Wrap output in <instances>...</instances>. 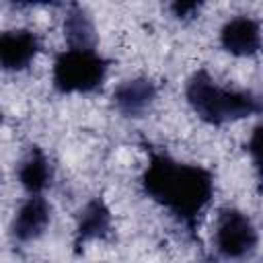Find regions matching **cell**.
Segmentation results:
<instances>
[{
    "label": "cell",
    "mask_w": 263,
    "mask_h": 263,
    "mask_svg": "<svg viewBox=\"0 0 263 263\" xmlns=\"http://www.w3.org/2000/svg\"><path fill=\"white\" fill-rule=\"evenodd\" d=\"M146 152L148 164L140 177L142 193L183 224L193 240H199V218L214 197L212 171L199 164L179 162L164 150L148 144Z\"/></svg>",
    "instance_id": "6da1fadb"
},
{
    "label": "cell",
    "mask_w": 263,
    "mask_h": 263,
    "mask_svg": "<svg viewBox=\"0 0 263 263\" xmlns=\"http://www.w3.org/2000/svg\"><path fill=\"white\" fill-rule=\"evenodd\" d=\"M185 99L191 111L203 123L214 127L263 113V97L253 90L222 86L205 68H199L189 76Z\"/></svg>",
    "instance_id": "7a4b0ae2"
},
{
    "label": "cell",
    "mask_w": 263,
    "mask_h": 263,
    "mask_svg": "<svg viewBox=\"0 0 263 263\" xmlns=\"http://www.w3.org/2000/svg\"><path fill=\"white\" fill-rule=\"evenodd\" d=\"M109 60L97 49L68 47L53 58L51 84L60 95H88L103 86Z\"/></svg>",
    "instance_id": "3957f363"
},
{
    "label": "cell",
    "mask_w": 263,
    "mask_h": 263,
    "mask_svg": "<svg viewBox=\"0 0 263 263\" xmlns=\"http://www.w3.org/2000/svg\"><path fill=\"white\" fill-rule=\"evenodd\" d=\"M259 245L257 228L251 218L238 208L226 205L218 210L216 228H214V249L226 261L249 259Z\"/></svg>",
    "instance_id": "277c9868"
},
{
    "label": "cell",
    "mask_w": 263,
    "mask_h": 263,
    "mask_svg": "<svg viewBox=\"0 0 263 263\" xmlns=\"http://www.w3.org/2000/svg\"><path fill=\"white\" fill-rule=\"evenodd\" d=\"M220 45L234 58H251L263 47L261 23L249 14L228 18L220 29Z\"/></svg>",
    "instance_id": "5b68a950"
},
{
    "label": "cell",
    "mask_w": 263,
    "mask_h": 263,
    "mask_svg": "<svg viewBox=\"0 0 263 263\" xmlns=\"http://www.w3.org/2000/svg\"><path fill=\"white\" fill-rule=\"evenodd\" d=\"M51 222V205L43 195H29L16 210L12 224H10V236L18 245H27L37 240Z\"/></svg>",
    "instance_id": "8992f818"
},
{
    "label": "cell",
    "mask_w": 263,
    "mask_h": 263,
    "mask_svg": "<svg viewBox=\"0 0 263 263\" xmlns=\"http://www.w3.org/2000/svg\"><path fill=\"white\" fill-rule=\"evenodd\" d=\"M41 51V39L29 29H10L0 35V66L4 72H23Z\"/></svg>",
    "instance_id": "52a82bcc"
},
{
    "label": "cell",
    "mask_w": 263,
    "mask_h": 263,
    "mask_svg": "<svg viewBox=\"0 0 263 263\" xmlns=\"http://www.w3.org/2000/svg\"><path fill=\"white\" fill-rule=\"evenodd\" d=\"M158 97V86L152 78L138 76L123 80L113 90V107L123 117H142Z\"/></svg>",
    "instance_id": "ba28073f"
},
{
    "label": "cell",
    "mask_w": 263,
    "mask_h": 263,
    "mask_svg": "<svg viewBox=\"0 0 263 263\" xmlns=\"http://www.w3.org/2000/svg\"><path fill=\"white\" fill-rule=\"evenodd\" d=\"M111 232V210L101 197H92L84 203L78 214L74 230V253H80L82 247L90 240H103Z\"/></svg>",
    "instance_id": "9c48e42d"
},
{
    "label": "cell",
    "mask_w": 263,
    "mask_h": 263,
    "mask_svg": "<svg viewBox=\"0 0 263 263\" xmlns=\"http://www.w3.org/2000/svg\"><path fill=\"white\" fill-rule=\"evenodd\" d=\"M16 179L21 187L27 191V195H43V191L51 185V179H53V168L43 148L29 146L27 154L18 162Z\"/></svg>",
    "instance_id": "30bf717a"
},
{
    "label": "cell",
    "mask_w": 263,
    "mask_h": 263,
    "mask_svg": "<svg viewBox=\"0 0 263 263\" xmlns=\"http://www.w3.org/2000/svg\"><path fill=\"white\" fill-rule=\"evenodd\" d=\"M64 39L68 47L97 49V29L90 12L80 4H70L64 16Z\"/></svg>",
    "instance_id": "8fae6325"
},
{
    "label": "cell",
    "mask_w": 263,
    "mask_h": 263,
    "mask_svg": "<svg viewBox=\"0 0 263 263\" xmlns=\"http://www.w3.org/2000/svg\"><path fill=\"white\" fill-rule=\"evenodd\" d=\"M245 150L251 156V162L255 166V175H257V185H259V193L263 195V121L259 125L253 127Z\"/></svg>",
    "instance_id": "7c38bea8"
},
{
    "label": "cell",
    "mask_w": 263,
    "mask_h": 263,
    "mask_svg": "<svg viewBox=\"0 0 263 263\" xmlns=\"http://www.w3.org/2000/svg\"><path fill=\"white\" fill-rule=\"evenodd\" d=\"M168 8H171V12H173L175 18L189 21V18H195V14L199 12L201 4L199 2H173Z\"/></svg>",
    "instance_id": "4fadbf2b"
}]
</instances>
